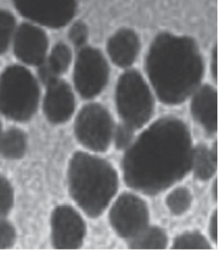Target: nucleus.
<instances>
[{
	"instance_id": "aec40b11",
	"label": "nucleus",
	"mask_w": 220,
	"mask_h": 253,
	"mask_svg": "<svg viewBox=\"0 0 220 253\" xmlns=\"http://www.w3.org/2000/svg\"><path fill=\"white\" fill-rule=\"evenodd\" d=\"M209 242L198 233H187L175 240L173 249L176 250H209Z\"/></svg>"
},
{
	"instance_id": "f257e3e1",
	"label": "nucleus",
	"mask_w": 220,
	"mask_h": 253,
	"mask_svg": "<svg viewBox=\"0 0 220 253\" xmlns=\"http://www.w3.org/2000/svg\"><path fill=\"white\" fill-rule=\"evenodd\" d=\"M191 139L186 127L163 119L147 129L129 149L123 168L127 183L153 194L169 187L191 169Z\"/></svg>"
},
{
	"instance_id": "7ed1b4c3",
	"label": "nucleus",
	"mask_w": 220,
	"mask_h": 253,
	"mask_svg": "<svg viewBox=\"0 0 220 253\" xmlns=\"http://www.w3.org/2000/svg\"><path fill=\"white\" fill-rule=\"evenodd\" d=\"M71 194L89 216L100 215L116 193V172L107 162L77 153L71 161L68 172Z\"/></svg>"
},
{
	"instance_id": "ddd939ff",
	"label": "nucleus",
	"mask_w": 220,
	"mask_h": 253,
	"mask_svg": "<svg viewBox=\"0 0 220 253\" xmlns=\"http://www.w3.org/2000/svg\"><path fill=\"white\" fill-rule=\"evenodd\" d=\"M193 117L209 132H215L218 127L217 93L211 86L197 91L191 104Z\"/></svg>"
},
{
	"instance_id": "9b49d317",
	"label": "nucleus",
	"mask_w": 220,
	"mask_h": 253,
	"mask_svg": "<svg viewBox=\"0 0 220 253\" xmlns=\"http://www.w3.org/2000/svg\"><path fill=\"white\" fill-rule=\"evenodd\" d=\"M15 39V54L21 61L35 66L43 63L48 41L41 30L30 24H22Z\"/></svg>"
},
{
	"instance_id": "dca6fc26",
	"label": "nucleus",
	"mask_w": 220,
	"mask_h": 253,
	"mask_svg": "<svg viewBox=\"0 0 220 253\" xmlns=\"http://www.w3.org/2000/svg\"><path fill=\"white\" fill-rule=\"evenodd\" d=\"M217 155L207 148L199 147L193 150L191 168L199 179H209L217 169Z\"/></svg>"
},
{
	"instance_id": "4468645a",
	"label": "nucleus",
	"mask_w": 220,
	"mask_h": 253,
	"mask_svg": "<svg viewBox=\"0 0 220 253\" xmlns=\"http://www.w3.org/2000/svg\"><path fill=\"white\" fill-rule=\"evenodd\" d=\"M139 48L138 38L130 30H120L110 38L108 43L111 60L120 67L130 66L136 58Z\"/></svg>"
},
{
	"instance_id": "423d86ee",
	"label": "nucleus",
	"mask_w": 220,
	"mask_h": 253,
	"mask_svg": "<svg viewBox=\"0 0 220 253\" xmlns=\"http://www.w3.org/2000/svg\"><path fill=\"white\" fill-rule=\"evenodd\" d=\"M75 133L88 149L102 152L108 149L112 136V123L108 111L97 104L84 107L75 123Z\"/></svg>"
},
{
	"instance_id": "6e6552de",
	"label": "nucleus",
	"mask_w": 220,
	"mask_h": 253,
	"mask_svg": "<svg viewBox=\"0 0 220 253\" xmlns=\"http://www.w3.org/2000/svg\"><path fill=\"white\" fill-rule=\"evenodd\" d=\"M110 218L117 234L123 238L132 239L147 227L148 212L140 198L125 194L115 202Z\"/></svg>"
},
{
	"instance_id": "4be33fe9",
	"label": "nucleus",
	"mask_w": 220,
	"mask_h": 253,
	"mask_svg": "<svg viewBox=\"0 0 220 253\" xmlns=\"http://www.w3.org/2000/svg\"><path fill=\"white\" fill-rule=\"evenodd\" d=\"M13 202V192L7 179L0 177V217L6 215L11 210Z\"/></svg>"
},
{
	"instance_id": "0eeeda50",
	"label": "nucleus",
	"mask_w": 220,
	"mask_h": 253,
	"mask_svg": "<svg viewBox=\"0 0 220 253\" xmlns=\"http://www.w3.org/2000/svg\"><path fill=\"white\" fill-rule=\"evenodd\" d=\"M108 76V64L98 50L84 48L79 52L74 67V82L83 98L98 94L106 84Z\"/></svg>"
},
{
	"instance_id": "f8f14e48",
	"label": "nucleus",
	"mask_w": 220,
	"mask_h": 253,
	"mask_svg": "<svg viewBox=\"0 0 220 253\" xmlns=\"http://www.w3.org/2000/svg\"><path fill=\"white\" fill-rule=\"evenodd\" d=\"M74 108V96L68 84L56 80L48 84L44 111L50 122L55 124L66 122L72 116Z\"/></svg>"
},
{
	"instance_id": "f3484780",
	"label": "nucleus",
	"mask_w": 220,
	"mask_h": 253,
	"mask_svg": "<svg viewBox=\"0 0 220 253\" xmlns=\"http://www.w3.org/2000/svg\"><path fill=\"white\" fill-rule=\"evenodd\" d=\"M26 149V136L19 129H9L0 137V153L7 159H19Z\"/></svg>"
},
{
	"instance_id": "412c9836",
	"label": "nucleus",
	"mask_w": 220,
	"mask_h": 253,
	"mask_svg": "<svg viewBox=\"0 0 220 253\" xmlns=\"http://www.w3.org/2000/svg\"><path fill=\"white\" fill-rule=\"evenodd\" d=\"M15 26L13 16L9 12L0 11V54L7 50Z\"/></svg>"
},
{
	"instance_id": "c85d7f7f",
	"label": "nucleus",
	"mask_w": 220,
	"mask_h": 253,
	"mask_svg": "<svg viewBox=\"0 0 220 253\" xmlns=\"http://www.w3.org/2000/svg\"><path fill=\"white\" fill-rule=\"evenodd\" d=\"M0 137H1V135H0Z\"/></svg>"
},
{
	"instance_id": "9d476101",
	"label": "nucleus",
	"mask_w": 220,
	"mask_h": 253,
	"mask_svg": "<svg viewBox=\"0 0 220 253\" xmlns=\"http://www.w3.org/2000/svg\"><path fill=\"white\" fill-rule=\"evenodd\" d=\"M15 6L24 17L51 28L65 26L73 17L76 3L73 1H17Z\"/></svg>"
},
{
	"instance_id": "a878e982",
	"label": "nucleus",
	"mask_w": 220,
	"mask_h": 253,
	"mask_svg": "<svg viewBox=\"0 0 220 253\" xmlns=\"http://www.w3.org/2000/svg\"><path fill=\"white\" fill-rule=\"evenodd\" d=\"M210 234L214 241L217 242L218 238V214L217 212H214L210 222Z\"/></svg>"
},
{
	"instance_id": "a211bd4d",
	"label": "nucleus",
	"mask_w": 220,
	"mask_h": 253,
	"mask_svg": "<svg viewBox=\"0 0 220 253\" xmlns=\"http://www.w3.org/2000/svg\"><path fill=\"white\" fill-rule=\"evenodd\" d=\"M167 244V236L162 230L147 227L131 239L130 246L133 250H162Z\"/></svg>"
},
{
	"instance_id": "2eb2a0df",
	"label": "nucleus",
	"mask_w": 220,
	"mask_h": 253,
	"mask_svg": "<svg viewBox=\"0 0 220 253\" xmlns=\"http://www.w3.org/2000/svg\"><path fill=\"white\" fill-rule=\"evenodd\" d=\"M71 58L70 48L65 44L60 43L54 46L48 61L42 64L39 69V74L42 82L48 84L56 80V77L68 70Z\"/></svg>"
},
{
	"instance_id": "cd10ccee",
	"label": "nucleus",
	"mask_w": 220,
	"mask_h": 253,
	"mask_svg": "<svg viewBox=\"0 0 220 253\" xmlns=\"http://www.w3.org/2000/svg\"><path fill=\"white\" fill-rule=\"evenodd\" d=\"M217 182L216 181L213 187V195L215 196V198H217Z\"/></svg>"
},
{
	"instance_id": "393cba45",
	"label": "nucleus",
	"mask_w": 220,
	"mask_h": 253,
	"mask_svg": "<svg viewBox=\"0 0 220 253\" xmlns=\"http://www.w3.org/2000/svg\"><path fill=\"white\" fill-rule=\"evenodd\" d=\"M88 30L85 24L78 22L71 28L70 38L71 41L76 46H81L87 39Z\"/></svg>"
},
{
	"instance_id": "6ab92c4d",
	"label": "nucleus",
	"mask_w": 220,
	"mask_h": 253,
	"mask_svg": "<svg viewBox=\"0 0 220 253\" xmlns=\"http://www.w3.org/2000/svg\"><path fill=\"white\" fill-rule=\"evenodd\" d=\"M191 203L190 192L183 187L173 190L167 198V204L169 210L178 215L186 211Z\"/></svg>"
},
{
	"instance_id": "5701e85b",
	"label": "nucleus",
	"mask_w": 220,
	"mask_h": 253,
	"mask_svg": "<svg viewBox=\"0 0 220 253\" xmlns=\"http://www.w3.org/2000/svg\"><path fill=\"white\" fill-rule=\"evenodd\" d=\"M132 127L124 124L120 125L116 129L114 134L115 143L118 149H123L130 146L133 136Z\"/></svg>"
},
{
	"instance_id": "f03ea898",
	"label": "nucleus",
	"mask_w": 220,
	"mask_h": 253,
	"mask_svg": "<svg viewBox=\"0 0 220 253\" xmlns=\"http://www.w3.org/2000/svg\"><path fill=\"white\" fill-rule=\"evenodd\" d=\"M147 66L159 98L169 104L184 100L203 75V62L195 42L170 34H161L154 40Z\"/></svg>"
},
{
	"instance_id": "20e7f679",
	"label": "nucleus",
	"mask_w": 220,
	"mask_h": 253,
	"mask_svg": "<svg viewBox=\"0 0 220 253\" xmlns=\"http://www.w3.org/2000/svg\"><path fill=\"white\" fill-rule=\"evenodd\" d=\"M39 91L37 82L26 69L9 67L0 78V111L9 119L25 121L37 109Z\"/></svg>"
},
{
	"instance_id": "b1692460",
	"label": "nucleus",
	"mask_w": 220,
	"mask_h": 253,
	"mask_svg": "<svg viewBox=\"0 0 220 253\" xmlns=\"http://www.w3.org/2000/svg\"><path fill=\"white\" fill-rule=\"evenodd\" d=\"M15 232L9 222L0 220V250L9 249L13 246Z\"/></svg>"
},
{
	"instance_id": "bb28decb",
	"label": "nucleus",
	"mask_w": 220,
	"mask_h": 253,
	"mask_svg": "<svg viewBox=\"0 0 220 253\" xmlns=\"http://www.w3.org/2000/svg\"><path fill=\"white\" fill-rule=\"evenodd\" d=\"M213 72L214 76L217 78V50H215V52L213 54Z\"/></svg>"
},
{
	"instance_id": "1a4fd4ad",
	"label": "nucleus",
	"mask_w": 220,
	"mask_h": 253,
	"mask_svg": "<svg viewBox=\"0 0 220 253\" xmlns=\"http://www.w3.org/2000/svg\"><path fill=\"white\" fill-rule=\"evenodd\" d=\"M52 242L57 250H75L83 242L85 225L77 212L69 206H59L51 219Z\"/></svg>"
},
{
	"instance_id": "39448f33",
	"label": "nucleus",
	"mask_w": 220,
	"mask_h": 253,
	"mask_svg": "<svg viewBox=\"0 0 220 253\" xmlns=\"http://www.w3.org/2000/svg\"><path fill=\"white\" fill-rule=\"evenodd\" d=\"M116 104L125 124L138 128L150 119L152 111V98L150 90L136 72L122 75L116 89Z\"/></svg>"
}]
</instances>
